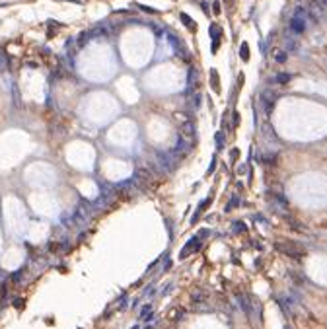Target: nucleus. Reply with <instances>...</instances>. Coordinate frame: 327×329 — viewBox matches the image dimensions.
<instances>
[{
  "label": "nucleus",
  "instance_id": "6e6552de",
  "mask_svg": "<svg viewBox=\"0 0 327 329\" xmlns=\"http://www.w3.org/2000/svg\"><path fill=\"white\" fill-rule=\"evenodd\" d=\"M208 33H210V37H212V41H220V35H222V29H220V25L212 24V25L208 27Z\"/></svg>",
  "mask_w": 327,
  "mask_h": 329
},
{
  "label": "nucleus",
  "instance_id": "dca6fc26",
  "mask_svg": "<svg viewBox=\"0 0 327 329\" xmlns=\"http://www.w3.org/2000/svg\"><path fill=\"white\" fill-rule=\"evenodd\" d=\"M212 10H214V14L218 16V14H220V10H222V8H220V2H214V4H212Z\"/></svg>",
  "mask_w": 327,
  "mask_h": 329
},
{
  "label": "nucleus",
  "instance_id": "f257e3e1",
  "mask_svg": "<svg viewBox=\"0 0 327 329\" xmlns=\"http://www.w3.org/2000/svg\"><path fill=\"white\" fill-rule=\"evenodd\" d=\"M290 29L294 31V33H304V31H306V12H304L302 8H298L296 14L292 16Z\"/></svg>",
  "mask_w": 327,
  "mask_h": 329
},
{
  "label": "nucleus",
  "instance_id": "aec40b11",
  "mask_svg": "<svg viewBox=\"0 0 327 329\" xmlns=\"http://www.w3.org/2000/svg\"><path fill=\"white\" fill-rule=\"evenodd\" d=\"M236 230H241V232H245V226L241 224V222H236Z\"/></svg>",
  "mask_w": 327,
  "mask_h": 329
},
{
  "label": "nucleus",
  "instance_id": "39448f33",
  "mask_svg": "<svg viewBox=\"0 0 327 329\" xmlns=\"http://www.w3.org/2000/svg\"><path fill=\"white\" fill-rule=\"evenodd\" d=\"M210 80H212V90L216 92V94H220V80H218L216 68H210Z\"/></svg>",
  "mask_w": 327,
  "mask_h": 329
},
{
  "label": "nucleus",
  "instance_id": "2eb2a0df",
  "mask_svg": "<svg viewBox=\"0 0 327 329\" xmlns=\"http://www.w3.org/2000/svg\"><path fill=\"white\" fill-rule=\"evenodd\" d=\"M296 47H298V45H296L294 39H286V49L288 51H296Z\"/></svg>",
  "mask_w": 327,
  "mask_h": 329
},
{
  "label": "nucleus",
  "instance_id": "4468645a",
  "mask_svg": "<svg viewBox=\"0 0 327 329\" xmlns=\"http://www.w3.org/2000/svg\"><path fill=\"white\" fill-rule=\"evenodd\" d=\"M216 146H218V148H224V133H218V134H216Z\"/></svg>",
  "mask_w": 327,
  "mask_h": 329
},
{
  "label": "nucleus",
  "instance_id": "1a4fd4ad",
  "mask_svg": "<svg viewBox=\"0 0 327 329\" xmlns=\"http://www.w3.org/2000/svg\"><path fill=\"white\" fill-rule=\"evenodd\" d=\"M187 150H189V146L185 144L183 136H179V138H177V144H175V148H174V154H179V152H187Z\"/></svg>",
  "mask_w": 327,
  "mask_h": 329
},
{
  "label": "nucleus",
  "instance_id": "f8f14e48",
  "mask_svg": "<svg viewBox=\"0 0 327 329\" xmlns=\"http://www.w3.org/2000/svg\"><path fill=\"white\" fill-rule=\"evenodd\" d=\"M183 131H185V134H193V133H195V125L191 123V121H187V123L183 125Z\"/></svg>",
  "mask_w": 327,
  "mask_h": 329
},
{
  "label": "nucleus",
  "instance_id": "ddd939ff",
  "mask_svg": "<svg viewBox=\"0 0 327 329\" xmlns=\"http://www.w3.org/2000/svg\"><path fill=\"white\" fill-rule=\"evenodd\" d=\"M286 57H288V55L284 53V51H278V53L275 55V59H277V62H284V61H286Z\"/></svg>",
  "mask_w": 327,
  "mask_h": 329
},
{
  "label": "nucleus",
  "instance_id": "7ed1b4c3",
  "mask_svg": "<svg viewBox=\"0 0 327 329\" xmlns=\"http://www.w3.org/2000/svg\"><path fill=\"white\" fill-rule=\"evenodd\" d=\"M158 164H160L166 171H174L175 166H177V158L171 156V154H162V152H158Z\"/></svg>",
  "mask_w": 327,
  "mask_h": 329
},
{
  "label": "nucleus",
  "instance_id": "6ab92c4d",
  "mask_svg": "<svg viewBox=\"0 0 327 329\" xmlns=\"http://www.w3.org/2000/svg\"><path fill=\"white\" fill-rule=\"evenodd\" d=\"M238 123H240V113H234V127H238Z\"/></svg>",
  "mask_w": 327,
  "mask_h": 329
},
{
  "label": "nucleus",
  "instance_id": "f03ea898",
  "mask_svg": "<svg viewBox=\"0 0 327 329\" xmlns=\"http://www.w3.org/2000/svg\"><path fill=\"white\" fill-rule=\"evenodd\" d=\"M277 249H278L280 253L290 255V257H302V255H304L302 247H298V245L292 243V242H278V243H277Z\"/></svg>",
  "mask_w": 327,
  "mask_h": 329
},
{
  "label": "nucleus",
  "instance_id": "9d476101",
  "mask_svg": "<svg viewBox=\"0 0 327 329\" xmlns=\"http://www.w3.org/2000/svg\"><path fill=\"white\" fill-rule=\"evenodd\" d=\"M240 57H241V61H244V62L249 61V45H247L245 41L241 43V47H240Z\"/></svg>",
  "mask_w": 327,
  "mask_h": 329
},
{
  "label": "nucleus",
  "instance_id": "412c9836",
  "mask_svg": "<svg viewBox=\"0 0 327 329\" xmlns=\"http://www.w3.org/2000/svg\"><path fill=\"white\" fill-rule=\"evenodd\" d=\"M319 2H321V4H323V6H327V0H319Z\"/></svg>",
  "mask_w": 327,
  "mask_h": 329
},
{
  "label": "nucleus",
  "instance_id": "0eeeda50",
  "mask_svg": "<svg viewBox=\"0 0 327 329\" xmlns=\"http://www.w3.org/2000/svg\"><path fill=\"white\" fill-rule=\"evenodd\" d=\"M179 18H181V22H183V24H185V27H189L191 31H197V24H195V22L191 20V18L187 16L185 12H181V14H179Z\"/></svg>",
  "mask_w": 327,
  "mask_h": 329
},
{
  "label": "nucleus",
  "instance_id": "9b49d317",
  "mask_svg": "<svg viewBox=\"0 0 327 329\" xmlns=\"http://www.w3.org/2000/svg\"><path fill=\"white\" fill-rule=\"evenodd\" d=\"M290 74L288 72H280V74H277V78H275V82H277V84H288V82H290Z\"/></svg>",
  "mask_w": 327,
  "mask_h": 329
},
{
  "label": "nucleus",
  "instance_id": "f3484780",
  "mask_svg": "<svg viewBox=\"0 0 327 329\" xmlns=\"http://www.w3.org/2000/svg\"><path fill=\"white\" fill-rule=\"evenodd\" d=\"M236 205H238V199H232V201H230V205L226 206V210H232V206H236Z\"/></svg>",
  "mask_w": 327,
  "mask_h": 329
},
{
  "label": "nucleus",
  "instance_id": "423d86ee",
  "mask_svg": "<svg viewBox=\"0 0 327 329\" xmlns=\"http://www.w3.org/2000/svg\"><path fill=\"white\" fill-rule=\"evenodd\" d=\"M8 66H10V59H8L6 51H4V49H0V72L8 70Z\"/></svg>",
  "mask_w": 327,
  "mask_h": 329
},
{
  "label": "nucleus",
  "instance_id": "a211bd4d",
  "mask_svg": "<svg viewBox=\"0 0 327 329\" xmlns=\"http://www.w3.org/2000/svg\"><path fill=\"white\" fill-rule=\"evenodd\" d=\"M214 168H216V158H212V162H210V168H208V173H210V171H214Z\"/></svg>",
  "mask_w": 327,
  "mask_h": 329
},
{
  "label": "nucleus",
  "instance_id": "20e7f679",
  "mask_svg": "<svg viewBox=\"0 0 327 329\" xmlns=\"http://www.w3.org/2000/svg\"><path fill=\"white\" fill-rule=\"evenodd\" d=\"M261 103H263V107H265V113L269 115L271 111H273L275 103H277V96H275L271 90H265L263 94H261Z\"/></svg>",
  "mask_w": 327,
  "mask_h": 329
}]
</instances>
